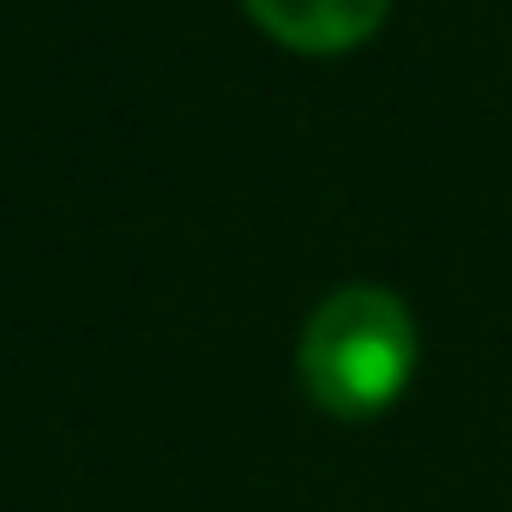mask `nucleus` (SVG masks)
<instances>
[{
	"label": "nucleus",
	"instance_id": "obj_2",
	"mask_svg": "<svg viewBox=\"0 0 512 512\" xmlns=\"http://www.w3.org/2000/svg\"><path fill=\"white\" fill-rule=\"evenodd\" d=\"M241 7L272 43L296 55H344L386 25L392 0H241Z\"/></svg>",
	"mask_w": 512,
	"mask_h": 512
},
{
	"label": "nucleus",
	"instance_id": "obj_1",
	"mask_svg": "<svg viewBox=\"0 0 512 512\" xmlns=\"http://www.w3.org/2000/svg\"><path fill=\"white\" fill-rule=\"evenodd\" d=\"M296 374L302 392L338 422H368L392 410L416 374V320L404 296L380 284H350L326 296L302 326Z\"/></svg>",
	"mask_w": 512,
	"mask_h": 512
}]
</instances>
